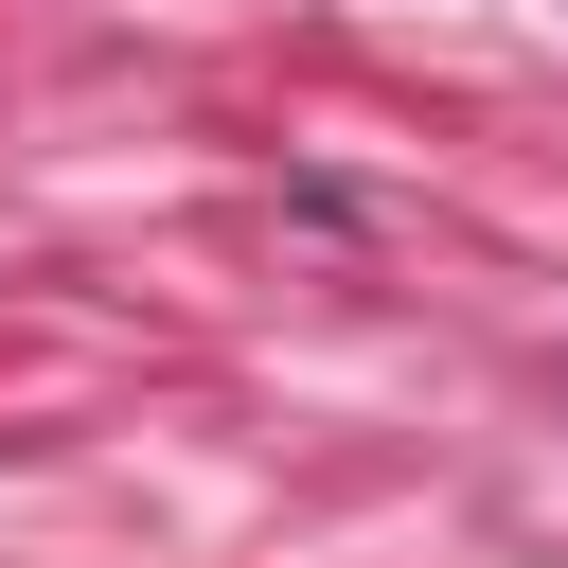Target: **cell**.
<instances>
[]
</instances>
